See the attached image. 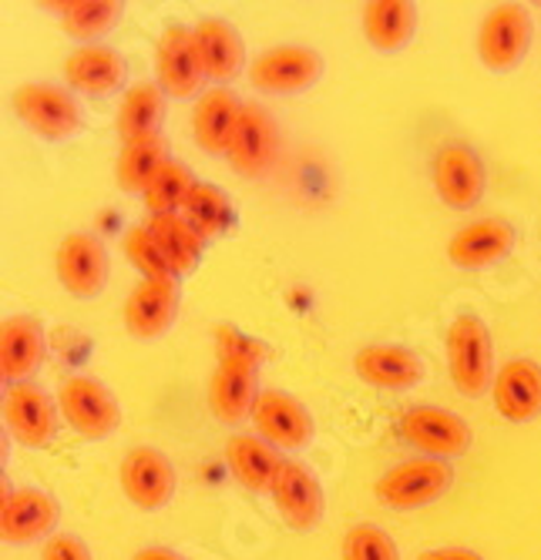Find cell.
Here are the masks:
<instances>
[{
	"instance_id": "21",
	"label": "cell",
	"mask_w": 541,
	"mask_h": 560,
	"mask_svg": "<svg viewBox=\"0 0 541 560\" xmlns=\"http://www.w3.org/2000/svg\"><path fill=\"white\" fill-rule=\"evenodd\" d=\"M260 370L242 363H219L209 380V410L219 423L235 427L250 420L260 402Z\"/></svg>"
},
{
	"instance_id": "33",
	"label": "cell",
	"mask_w": 541,
	"mask_h": 560,
	"mask_svg": "<svg viewBox=\"0 0 541 560\" xmlns=\"http://www.w3.org/2000/svg\"><path fill=\"white\" fill-rule=\"evenodd\" d=\"M195 175H192V168L185 165V162H169L159 175H156V182L145 188V209H149L152 215H182V209H185V201H188V195L195 191Z\"/></svg>"
},
{
	"instance_id": "4",
	"label": "cell",
	"mask_w": 541,
	"mask_h": 560,
	"mask_svg": "<svg viewBox=\"0 0 541 560\" xmlns=\"http://www.w3.org/2000/svg\"><path fill=\"white\" fill-rule=\"evenodd\" d=\"M209 81L203 50L195 40V31L185 24H169L156 44V84L165 91V97L188 101L195 94H206L203 84Z\"/></svg>"
},
{
	"instance_id": "16",
	"label": "cell",
	"mask_w": 541,
	"mask_h": 560,
	"mask_svg": "<svg viewBox=\"0 0 541 560\" xmlns=\"http://www.w3.org/2000/svg\"><path fill=\"white\" fill-rule=\"evenodd\" d=\"M253 423L260 440H266L276 450H303L313 443L316 433V423L307 406L283 389H263L253 410Z\"/></svg>"
},
{
	"instance_id": "39",
	"label": "cell",
	"mask_w": 541,
	"mask_h": 560,
	"mask_svg": "<svg viewBox=\"0 0 541 560\" xmlns=\"http://www.w3.org/2000/svg\"><path fill=\"white\" fill-rule=\"evenodd\" d=\"M131 560H185V557L175 553V550H169V547H145V550H138Z\"/></svg>"
},
{
	"instance_id": "3",
	"label": "cell",
	"mask_w": 541,
	"mask_h": 560,
	"mask_svg": "<svg viewBox=\"0 0 541 560\" xmlns=\"http://www.w3.org/2000/svg\"><path fill=\"white\" fill-rule=\"evenodd\" d=\"M454 483L451 460H437V456H414L398 467H390L377 483L373 493L390 511H421L445 497Z\"/></svg>"
},
{
	"instance_id": "25",
	"label": "cell",
	"mask_w": 541,
	"mask_h": 560,
	"mask_svg": "<svg viewBox=\"0 0 541 560\" xmlns=\"http://www.w3.org/2000/svg\"><path fill=\"white\" fill-rule=\"evenodd\" d=\"M283 460L286 456H279V450L260 436L235 433L226 440V464H229L235 483L245 487L250 493H269L279 477Z\"/></svg>"
},
{
	"instance_id": "15",
	"label": "cell",
	"mask_w": 541,
	"mask_h": 560,
	"mask_svg": "<svg viewBox=\"0 0 541 560\" xmlns=\"http://www.w3.org/2000/svg\"><path fill=\"white\" fill-rule=\"evenodd\" d=\"M58 521L61 503L47 490H4V506H0V540L4 544H34L41 537L51 540Z\"/></svg>"
},
{
	"instance_id": "23",
	"label": "cell",
	"mask_w": 541,
	"mask_h": 560,
	"mask_svg": "<svg viewBox=\"0 0 541 560\" xmlns=\"http://www.w3.org/2000/svg\"><path fill=\"white\" fill-rule=\"evenodd\" d=\"M354 373L377 386V389H414L424 380V363L421 355L407 346H393V342H377L364 346L354 355Z\"/></svg>"
},
{
	"instance_id": "32",
	"label": "cell",
	"mask_w": 541,
	"mask_h": 560,
	"mask_svg": "<svg viewBox=\"0 0 541 560\" xmlns=\"http://www.w3.org/2000/svg\"><path fill=\"white\" fill-rule=\"evenodd\" d=\"M125 18V4L118 0H74L61 4V31L81 44H94L108 37Z\"/></svg>"
},
{
	"instance_id": "10",
	"label": "cell",
	"mask_w": 541,
	"mask_h": 560,
	"mask_svg": "<svg viewBox=\"0 0 541 560\" xmlns=\"http://www.w3.org/2000/svg\"><path fill=\"white\" fill-rule=\"evenodd\" d=\"M55 272L74 299H94L108 285V248L91 232H71L55 252Z\"/></svg>"
},
{
	"instance_id": "26",
	"label": "cell",
	"mask_w": 541,
	"mask_h": 560,
	"mask_svg": "<svg viewBox=\"0 0 541 560\" xmlns=\"http://www.w3.org/2000/svg\"><path fill=\"white\" fill-rule=\"evenodd\" d=\"M195 40H199L209 81L216 88H229V81H235L245 68V47L239 31L226 18H203L195 24Z\"/></svg>"
},
{
	"instance_id": "38",
	"label": "cell",
	"mask_w": 541,
	"mask_h": 560,
	"mask_svg": "<svg viewBox=\"0 0 541 560\" xmlns=\"http://www.w3.org/2000/svg\"><path fill=\"white\" fill-rule=\"evenodd\" d=\"M417 560H484V557L468 547H434V550H424Z\"/></svg>"
},
{
	"instance_id": "37",
	"label": "cell",
	"mask_w": 541,
	"mask_h": 560,
	"mask_svg": "<svg viewBox=\"0 0 541 560\" xmlns=\"http://www.w3.org/2000/svg\"><path fill=\"white\" fill-rule=\"evenodd\" d=\"M41 560H94V557L78 534H55L51 540H44Z\"/></svg>"
},
{
	"instance_id": "5",
	"label": "cell",
	"mask_w": 541,
	"mask_h": 560,
	"mask_svg": "<svg viewBox=\"0 0 541 560\" xmlns=\"http://www.w3.org/2000/svg\"><path fill=\"white\" fill-rule=\"evenodd\" d=\"M531 14L521 4H498L491 8L477 31V55L487 71H515L531 50Z\"/></svg>"
},
{
	"instance_id": "30",
	"label": "cell",
	"mask_w": 541,
	"mask_h": 560,
	"mask_svg": "<svg viewBox=\"0 0 541 560\" xmlns=\"http://www.w3.org/2000/svg\"><path fill=\"white\" fill-rule=\"evenodd\" d=\"M152 229L162 256L172 269L175 279L188 276L199 269V259H203V248H206V238L195 232L182 215H152L149 222H145Z\"/></svg>"
},
{
	"instance_id": "12",
	"label": "cell",
	"mask_w": 541,
	"mask_h": 560,
	"mask_svg": "<svg viewBox=\"0 0 541 560\" xmlns=\"http://www.w3.org/2000/svg\"><path fill=\"white\" fill-rule=\"evenodd\" d=\"M118 480L125 497L138 511H162L175 497V467L156 446H135L125 453L118 467Z\"/></svg>"
},
{
	"instance_id": "31",
	"label": "cell",
	"mask_w": 541,
	"mask_h": 560,
	"mask_svg": "<svg viewBox=\"0 0 541 560\" xmlns=\"http://www.w3.org/2000/svg\"><path fill=\"white\" fill-rule=\"evenodd\" d=\"M182 219L199 232L206 242H216L222 235H229L235 229V209H232V198L209 182H199L195 191L188 195Z\"/></svg>"
},
{
	"instance_id": "27",
	"label": "cell",
	"mask_w": 541,
	"mask_h": 560,
	"mask_svg": "<svg viewBox=\"0 0 541 560\" xmlns=\"http://www.w3.org/2000/svg\"><path fill=\"white\" fill-rule=\"evenodd\" d=\"M360 24L373 50L398 55L417 34V4H411V0H370Z\"/></svg>"
},
{
	"instance_id": "6",
	"label": "cell",
	"mask_w": 541,
	"mask_h": 560,
	"mask_svg": "<svg viewBox=\"0 0 541 560\" xmlns=\"http://www.w3.org/2000/svg\"><path fill=\"white\" fill-rule=\"evenodd\" d=\"M65 423L81 440H108L122 423V406L105 383L91 376H68L58 393Z\"/></svg>"
},
{
	"instance_id": "29",
	"label": "cell",
	"mask_w": 541,
	"mask_h": 560,
	"mask_svg": "<svg viewBox=\"0 0 541 560\" xmlns=\"http://www.w3.org/2000/svg\"><path fill=\"white\" fill-rule=\"evenodd\" d=\"M172 162L169 155V138L165 135H152V138H138L122 144L118 162H115V182L122 191L128 195H145L156 182V175Z\"/></svg>"
},
{
	"instance_id": "11",
	"label": "cell",
	"mask_w": 541,
	"mask_h": 560,
	"mask_svg": "<svg viewBox=\"0 0 541 560\" xmlns=\"http://www.w3.org/2000/svg\"><path fill=\"white\" fill-rule=\"evenodd\" d=\"M279 517L289 524V530L297 534H310L320 527L323 514H326V497H323V483L316 480V474L310 467H303L300 460H283L279 477L269 490Z\"/></svg>"
},
{
	"instance_id": "28",
	"label": "cell",
	"mask_w": 541,
	"mask_h": 560,
	"mask_svg": "<svg viewBox=\"0 0 541 560\" xmlns=\"http://www.w3.org/2000/svg\"><path fill=\"white\" fill-rule=\"evenodd\" d=\"M165 91L156 81H141L131 84L122 97V108L115 118L118 138L122 144L138 141V138H152L162 135V121H165Z\"/></svg>"
},
{
	"instance_id": "17",
	"label": "cell",
	"mask_w": 541,
	"mask_h": 560,
	"mask_svg": "<svg viewBox=\"0 0 541 560\" xmlns=\"http://www.w3.org/2000/svg\"><path fill=\"white\" fill-rule=\"evenodd\" d=\"M276 148H279V131L269 112L256 101H245L232 144H229V165L242 178H260L273 162H276Z\"/></svg>"
},
{
	"instance_id": "22",
	"label": "cell",
	"mask_w": 541,
	"mask_h": 560,
	"mask_svg": "<svg viewBox=\"0 0 541 560\" xmlns=\"http://www.w3.org/2000/svg\"><path fill=\"white\" fill-rule=\"evenodd\" d=\"M239 94L232 88H209L199 101H195L192 112V138L199 144L206 155H229V144L242 115Z\"/></svg>"
},
{
	"instance_id": "1",
	"label": "cell",
	"mask_w": 541,
	"mask_h": 560,
	"mask_svg": "<svg viewBox=\"0 0 541 560\" xmlns=\"http://www.w3.org/2000/svg\"><path fill=\"white\" fill-rule=\"evenodd\" d=\"M448 373L451 383L468 396L477 399L484 396L491 386H495V342H491V329L484 326V319L464 313L448 326Z\"/></svg>"
},
{
	"instance_id": "9",
	"label": "cell",
	"mask_w": 541,
	"mask_h": 560,
	"mask_svg": "<svg viewBox=\"0 0 541 560\" xmlns=\"http://www.w3.org/2000/svg\"><path fill=\"white\" fill-rule=\"evenodd\" d=\"M4 423L21 446L44 450L55 443V436L61 430V406L51 399V393L34 383L8 386Z\"/></svg>"
},
{
	"instance_id": "36",
	"label": "cell",
	"mask_w": 541,
	"mask_h": 560,
	"mask_svg": "<svg viewBox=\"0 0 541 560\" xmlns=\"http://www.w3.org/2000/svg\"><path fill=\"white\" fill-rule=\"evenodd\" d=\"M343 560H401V550L393 544V537L373 524H357L347 530L339 544Z\"/></svg>"
},
{
	"instance_id": "34",
	"label": "cell",
	"mask_w": 541,
	"mask_h": 560,
	"mask_svg": "<svg viewBox=\"0 0 541 560\" xmlns=\"http://www.w3.org/2000/svg\"><path fill=\"white\" fill-rule=\"evenodd\" d=\"M216 355H219V363H242V366H263L269 355H273V346L263 342L260 336H250V332H242L239 326L232 323H222L216 326Z\"/></svg>"
},
{
	"instance_id": "35",
	"label": "cell",
	"mask_w": 541,
	"mask_h": 560,
	"mask_svg": "<svg viewBox=\"0 0 541 560\" xmlns=\"http://www.w3.org/2000/svg\"><path fill=\"white\" fill-rule=\"evenodd\" d=\"M122 252H125V259L135 266V272L141 279H175L149 225L128 229L125 232V242H122Z\"/></svg>"
},
{
	"instance_id": "2",
	"label": "cell",
	"mask_w": 541,
	"mask_h": 560,
	"mask_svg": "<svg viewBox=\"0 0 541 560\" xmlns=\"http://www.w3.org/2000/svg\"><path fill=\"white\" fill-rule=\"evenodd\" d=\"M18 121L44 141H68L81 131V108L71 88L51 81H27L11 94Z\"/></svg>"
},
{
	"instance_id": "7",
	"label": "cell",
	"mask_w": 541,
	"mask_h": 560,
	"mask_svg": "<svg viewBox=\"0 0 541 560\" xmlns=\"http://www.w3.org/2000/svg\"><path fill=\"white\" fill-rule=\"evenodd\" d=\"M323 78L320 50L307 44L266 47L250 65V84L266 94H303Z\"/></svg>"
},
{
	"instance_id": "18",
	"label": "cell",
	"mask_w": 541,
	"mask_h": 560,
	"mask_svg": "<svg viewBox=\"0 0 541 560\" xmlns=\"http://www.w3.org/2000/svg\"><path fill=\"white\" fill-rule=\"evenodd\" d=\"M47 360V332L37 316H11L0 326V380L4 386L27 383Z\"/></svg>"
},
{
	"instance_id": "8",
	"label": "cell",
	"mask_w": 541,
	"mask_h": 560,
	"mask_svg": "<svg viewBox=\"0 0 541 560\" xmlns=\"http://www.w3.org/2000/svg\"><path fill=\"white\" fill-rule=\"evenodd\" d=\"M434 188L440 195L448 209L454 212H468L484 198L487 188V175H484V162L481 155L464 144V141H448L445 148L434 155V168H430Z\"/></svg>"
},
{
	"instance_id": "20",
	"label": "cell",
	"mask_w": 541,
	"mask_h": 560,
	"mask_svg": "<svg viewBox=\"0 0 541 560\" xmlns=\"http://www.w3.org/2000/svg\"><path fill=\"white\" fill-rule=\"evenodd\" d=\"M128 78V65L108 44H81L65 58V81L78 94L105 97L115 94Z\"/></svg>"
},
{
	"instance_id": "13",
	"label": "cell",
	"mask_w": 541,
	"mask_h": 560,
	"mask_svg": "<svg viewBox=\"0 0 541 560\" xmlns=\"http://www.w3.org/2000/svg\"><path fill=\"white\" fill-rule=\"evenodd\" d=\"M179 279H141L125 299V329L131 339L152 342L165 336L179 319Z\"/></svg>"
},
{
	"instance_id": "19",
	"label": "cell",
	"mask_w": 541,
	"mask_h": 560,
	"mask_svg": "<svg viewBox=\"0 0 541 560\" xmlns=\"http://www.w3.org/2000/svg\"><path fill=\"white\" fill-rule=\"evenodd\" d=\"M518 232L505 219H477L451 235L448 259L458 269H491L511 256Z\"/></svg>"
},
{
	"instance_id": "14",
	"label": "cell",
	"mask_w": 541,
	"mask_h": 560,
	"mask_svg": "<svg viewBox=\"0 0 541 560\" xmlns=\"http://www.w3.org/2000/svg\"><path fill=\"white\" fill-rule=\"evenodd\" d=\"M401 433L411 446L437 460H454L471 450V427L440 406H411L401 417Z\"/></svg>"
},
{
	"instance_id": "24",
	"label": "cell",
	"mask_w": 541,
	"mask_h": 560,
	"mask_svg": "<svg viewBox=\"0 0 541 560\" xmlns=\"http://www.w3.org/2000/svg\"><path fill=\"white\" fill-rule=\"evenodd\" d=\"M491 399L508 423H531L541 417V366L534 360L505 363L491 386Z\"/></svg>"
}]
</instances>
